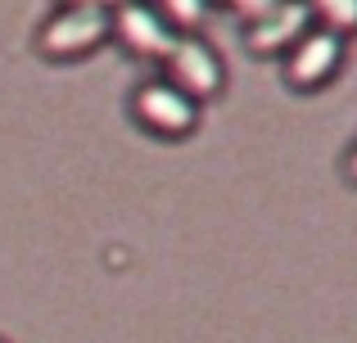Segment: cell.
<instances>
[{"label": "cell", "instance_id": "cell-1", "mask_svg": "<svg viewBox=\"0 0 357 343\" xmlns=\"http://www.w3.org/2000/svg\"><path fill=\"white\" fill-rule=\"evenodd\" d=\"M131 113L154 136L181 141V136H190L195 127H199V99H190L176 81L158 77V81H140V86L131 90Z\"/></svg>", "mask_w": 357, "mask_h": 343}, {"label": "cell", "instance_id": "cell-2", "mask_svg": "<svg viewBox=\"0 0 357 343\" xmlns=\"http://www.w3.org/2000/svg\"><path fill=\"white\" fill-rule=\"evenodd\" d=\"M109 27V9H91V5H63L59 14L45 18L41 36H36V50L50 54V59H77V54L96 50Z\"/></svg>", "mask_w": 357, "mask_h": 343}, {"label": "cell", "instance_id": "cell-3", "mask_svg": "<svg viewBox=\"0 0 357 343\" xmlns=\"http://www.w3.org/2000/svg\"><path fill=\"white\" fill-rule=\"evenodd\" d=\"M109 27H114V36L131 54H140V59H167V50L181 36L149 0H118L109 9Z\"/></svg>", "mask_w": 357, "mask_h": 343}, {"label": "cell", "instance_id": "cell-4", "mask_svg": "<svg viewBox=\"0 0 357 343\" xmlns=\"http://www.w3.org/2000/svg\"><path fill=\"white\" fill-rule=\"evenodd\" d=\"M344 59V36L331 32V27H307L294 45H289V59H285V81L298 90H317L340 72Z\"/></svg>", "mask_w": 357, "mask_h": 343}, {"label": "cell", "instance_id": "cell-5", "mask_svg": "<svg viewBox=\"0 0 357 343\" xmlns=\"http://www.w3.org/2000/svg\"><path fill=\"white\" fill-rule=\"evenodd\" d=\"M163 63H167V81H176L190 99H213L222 90V81H227L218 50H213L208 41H199V36H190V32L176 36V45L167 50Z\"/></svg>", "mask_w": 357, "mask_h": 343}, {"label": "cell", "instance_id": "cell-6", "mask_svg": "<svg viewBox=\"0 0 357 343\" xmlns=\"http://www.w3.org/2000/svg\"><path fill=\"white\" fill-rule=\"evenodd\" d=\"M307 27H312V9H307V0H280L276 9H267L262 18H253V27H249V50L253 54L289 50V45H294Z\"/></svg>", "mask_w": 357, "mask_h": 343}, {"label": "cell", "instance_id": "cell-7", "mask_svg": "<svg viewBox=\"0 0 357 343\" xmlns=\"http://www.w3.org/2000/svg\"><path fill=\"white\" fill-rule=\"evenodd\" d=\"M317 18H321L331 32H357V0H307Z\"/></svg>", "mask_w": 357, "mask_h": 343}, {"label": "cell", "instance_id": "cell-8", "mask_svg": "<svg viewBox=\"0 0 357 343\" xmlns=\"http://www.w3.org/2000/svg\"><path fill=\"white\" fill-rule=\"evenodd\" d=\"M149 5H154L172 27H199L204 14H208V0H149Z\"/></svg>", "mask_w": 357, "mask_h": 343}, {"label": "cell", "instance_id": "cell-9", "mask_svg": "<svg viewBox=\"0 0 357 343\" xmlns=\"http://www.w3.org/2000/svg\"><path fill=\"white\" fill-rule=\"evenodd\" d=\"M276 5H280V0H231V9H236V14H244L249 23H253V18H262L267 9H276Z\"/></svg>", "mask_w": 357, "mask_h": 343}, {"label": "cell", "instance_id": "cell-10", "mask_svg": "<svg viewBox=\"0 0 357 343\" xmlns=\"http://www.w3.org/2000/svg\"><path fill=\"white\" fill-rule=\"evenodd\" d=\"M63 5H91V9H114L118 0H63Z\"/></svg>", "mask_w": 357, "mask_h": 343}, {"label": "cell", "instance_id": "cell-11", "mask_svg": "<svg viewBox=\"0 0 357 343\" xmlns=\"http://www.w3.org/2000/svg\"><path fill=\"white\" fill-rule=\"evenodd\" d=\"M349 176H353V181H357V150L349 154Z\"/></svg>", "mask_w": 357, "mask_h": 343}, {"label": "cell", "instance_id": "cell-12", "mask_svg": "<svg viewBox=\"0 0 357 343\" xmlns=\"http://www.w3.org/2000/svg\"><path fill=\"white\" fill-rule=\"evenodd\" d=\"M0 343H5V339H0Z\"/></svg>", "mask_w": 357, "mask_h": 343}]
</instances>
